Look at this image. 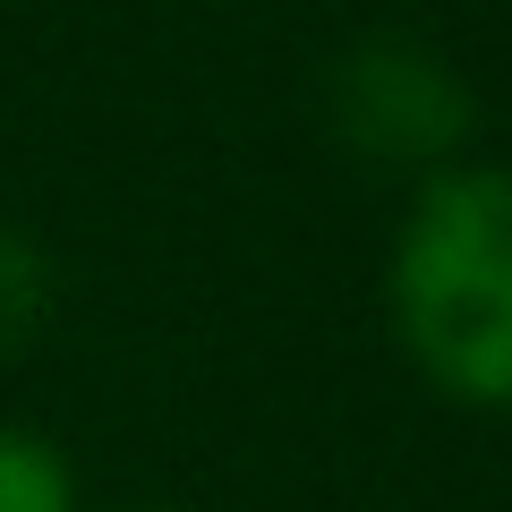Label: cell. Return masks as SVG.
Returning a JSON list of instances; mask_svg holds the SVG:
<instances>
[{"label": "cell", "instance_id": "obj_4", "mask_svg": "<svg viewBox=\"0 0 512 512\" xmlns=\"http://www.w3.org/2000/svg\"><path fill=\"white\" fill-rule=\"evenodd\" d=\"M0 512H77V478L26 427H0Z\"/></svg>", "mask_w": 512, "mask_h": 512}, {"label": "cell", "instance_id": "obj_3", "mask_svg": "<svg viewBox=\"0 0 512 512\" xmlns=\"http://www.w3.org/2000/svg\"><path fill=\"white\" fill-rule=\"evenodd\" d=\"M43 325H52V256L18 222H0V367L26 359Z\"/></svg>", "mask_w": 512, "mask_h": 512}, {"label": "cell", "instance_id": "obj_1", "mask_svg": "<svg viewBox=\"0 0 512 512\" xmlns=\"http://www.w3.org/2000/svg\"><path fill=\"white\" fill-rule=\"evenodd\" d=\"M384 291L427 384L478 410H512V171L453 163L419 180Z\"/></svg>", "mask_w": 512, "mask_h": 512}, {"label": "cell", "instance_id": "obj_2", "mask_svg": "<svg viewBox=\"0 0 512 512\" xmlns=\"http://www.w3.org/2000/svg\"><path fill=\"white\" fill-rule=\"evenodd\" d=\"M325 120H333V137H342L359 163L436 180V171H453V154L470 146L478 103H470V77H461L436 43L367 35V43H350V52L333 60Z\"/></svg>", "mask_w": 512, "mask_h": 512}]
</instances>
